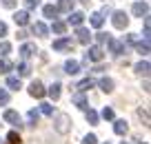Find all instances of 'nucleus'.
Listing matches in <instances>:
<instances>
[{
  "instance_id": "f257e3e1",
  "label": "nucleus",
  "mask_w": 151,
  "mask_h": 144,
  "mask_svg": "<svg viewBox=\"0 0 151 144\" xmlns=\"http://www.w3.org/2000/svg\"><path fill=\"white\" fill-rule=\"evenodd\" d=\"M69 126H71V117L67 115V113H58V117H56V131H58V133H67Z\"/></svg>"
},
{
  "instance_id": "f03ea898",
  "label": "nucleus",
  "mask_w": 151,
  "mask_h": 144,
  "mask_svg": "<svg viewBox=\"0 0 151 144\" xmlns=\"http://www.w3.org/2000/svg\"><path fill=\"white\" fill-rule=\"evenodd\" d=\"M104 58V51H102V47H98V44H93V47H89V51H87V56H85V60L87 62H100Z\"/></svg>"
},
{
  "instance_id": "7ed1b4c3",
  "label": "nucleus",
  "mask_w": 151,
  "mask_h": 144,
  "mask_svg": "<svg viewBox=\"0 0 151 144\" xmlns=\"http://www.w3.org/2000/svg\"><path fill=\"white\" fill-rule=\"evenodd\" d=\"M45 87H42V82H40V80H33L31 84H29V95H31V98H45Z\"/></svg>"
},
{
  "instance_id": "20e7f679",
  "label": "nucleus",
  "mask_w": 151,
  "mask_h": 144,
  "mask_svg": "<svg viewBox=\"0 0 151 144\" xmlns=\"http://www.w3.org/2000/svg\"><path fill=\"white\" fill-rule=\"evenodd\" d=\"M53 49L56 51H73V42H71V38H60L53 42Z\"/></svg>"
},
{
  "instance_id": "39448f33",
  "label": "nucleus",
  "mask_w": 151,
  "mask_h": 144,
  "mask_svg": "<svg viewBox=\"0 0 151 144\" xmlns=\"http://www.w3.org/2000/svg\"><path fill=\"white\" fill-rule=\"evenodd\" d=\"M127 24H129V18H127L124 11H116V14H113V27L116 29H124Z\"/></svg>"
},
{
  "instance_id": "423d86ee",
  "label": "nucleus",
  "mask_w": 151,
  "mask_h": 144,
  "mask_svg": "<svg viewBox=\"0 0 151 144\" xmlns=\"http://www.w3.org/2000/svg\"><path fill=\"white\" fill-rule=\"evenodd\" d=\"M109 49H111V53H124V42H120V40H116V38H109Z\"/></svg>"
},
{
  "instance_id": "0eeeda50",
  "label": "nucleus",
  "mask_w": 151,
  "mask_h": 144,
  "mask_svg": "<svg viewBox=\"0 0 151 144\" xmlns=\"http://www.w3.org/2000/svg\"><path fill=\"white\" fill-rule=\"evenodd\" d=\"M14 22L18 24V27L29 24V14H27V11H16V14H14Z\"/></svg>"
},
{
  "instance_id": "6e6552de",
  "label": "nucleus",
  "mask_w": 151,
  "mask_h": 144,
  "mask_svg": "<svg viewBox=\"0 0 151 144\" xmlns=\"http://www.w3.org/2000/svg\"><path fill=\"white\" fill-rule=\"evenodd\" d=\"M65 71H67L69 75L80 73V62H76V60H67V62H65Z\"/></svg>"
},
{
  "instance_id": "1a4fd4ad",
  "label": "nucleus",
  "mask_w": 151,
  "mask_h": 144,
  "mask_svg": "<svg viewBox=\"0 0 151 144\" xmlns=\"http://www.w3.org/2000/svg\"><path fill=\"white\" fill-rule=\"evenodd\" d=\"M71 100H73V104H76V107H80V109H89V107H87V98H85V91H78V93L73 95V98H71Z\"/></svg>"
},
{
  "instance_id": "9d476101",
  "label": "nucleus",
  "mask_w": 151,
  "mask_h": 144,
  "mask_svg": "<svg viewBox=\"0 0 151 144\" xmlns=\"http://www.w3.org/2000/svg\"><path fill=\"white\" fill-rule=\"evenodd\" d=\"M133 14H136L138 18H142V16L147 18V14H149V7H147V2H136V5H133Z\"/></svg>"
},
{
  "instance_id": "9b49d317",
  "label": "nucleus",
  "mask_w": 151,
  "mask_h": 144,
  "mask_svg": "<svg viewBox=\"0 0 151 144\" xmlns=\"http://www.w3.org/2000/svg\"><path fill=\"white\" fill-rule=\"evenodd\" d=\"M60 91H62V84L60 82H53L51 84V87H49V98H51V100H60Z\"/></svg>"
},
{
  "instance_id": "f8f14e48",
  "label": "nucleus",
  "mask_w": 151,
  "mask_h": 144,
  "mask_svg": "<svg viewBox=\"0 0 151 144\" xmlns=\"http://www.w3.org/2000/svg\"><path fill=\"white\" fill-rule=\"evenodd\" d=\"M33 53H36V44H33V42L22 44V49H20V56H22V58H31Z\"/></svg>"
},
{
  "instance_id": "ddd939ff",
  "label": "nucleus",
  "mask_w": 151,
  "mask_h": 144,
  "mask_svg": "<svg viewBox=\"0 0 151 144\" xmlns=\"http://www.w3.org/2000/svg\"><path fill=\"white\" fill-rule=\"evenodd\" d=\"M113 131H116V135H127L129 126L124 120H116V124H113Z\"/></svg>"
},
{
  "instance_id": "4468645a",
  "label": "nucleus",
  "mask_w": 151,
  "mask_h": 144,
  "mask_svg": "<svg viewBox=\"0 0 151 144\" xmlns=\"http://www.w3.org/2000/svg\"><path fill=\"white\" fill-rule=\"evenodd\" d=\"M56 9L62 11V14H71V9H73V0H60Z\"/></svg>"
},
{
  "instance_id": "2eb2a0df",
  "label": "nucleus",
  "mask_w": 151,
  "mask_h": 144,
  "mask_svg": "<svg viewBox=\"0 0 151 144\" xmlns=\"http://www.w3.org/2000/svg\"><path fill=\"white\" fill-rule=\"evenodd\" d=\"M98 84H100V89H102L104 93H111L113 91V80L111 78H100Z\"/></svg>"
},
{
  "instance_id": "dca6fc26",
  "label": "nucleus",
  "mask_w": 151,
  "mask_h": 144,
  "mask_svg": "<svg viewBox=\"0 0 151 144\" xmlns=\"http://www.w3.org/2000/svg\"><path fill=\"white\" fill-rule=\"evenodd\" d=\"M5 120L9 122V124H16V126H20V115H18L16 111H11V109H9V111H5Z\"/></svg>"
},
{
  "instance_id": "f3484780",
  "label": "nucleus",
  "mask_w": 151,
  "mask_h": 144,
  "mask_svg": "<svg viewBox=\"0 0 151 144\" xmlns=\"http://www.w3.org/2000/svg\"><path fill=\"white\" fill-rule=\"evenodd\" d=\"M31 31L33 33H36V36H47V33H49V29H47V24H45V22H36V24H33V27H31Z\"/></svg>"
},
{
  "instance_id": "a211bd4d",
  "label": "nucleus",
  "mask_w": 151,
  "mask_h": 144,
  "mask_svg": "<svg viewBox=\"0 0 151 144\" xmlns=\"http://www.w3.org/2000/svg\"><path fill=\"white\" fill-rule=\"evenodd\" d=\"M76 36H78V42H82V44H87V42L91 40V33L87 31V29H78V31H76Z\"/></svg>"
},
{
  "instance_id": "6ab92c4d",
  "label": "nucleus",
  "mask_w": 151,
  "mask_h": 144,
  "mask_svg": "<svg viewBox=\"0 0 151 144\" xmlns=\"http://www.w3.org/2000/svg\"><path fill=\"white\" fill-rule=\"evenodd\" d=\"M7 87L14 89V91H18V89L22 87V82H20V78H16V75H9V78H7Z\"/></svg>"
},
{
  "instance_id": "aec40b11",
  "label": "nucleus",
  "mask_w": 151,
  "mask_h": 144,
  "mask_svg": "<svg viewBox=\"0 0 151 144\" xmlns=\"http://www.w3.org/2000/svg\"><path fill=\"white\" fill-rule=\"evenodd\" d=\"M38 117H40V113H38L36 109H31V111L27 113V124L29 126H36L38 124Z\"/></svg>"
},
{
  "instance_id": "412c9836",
  "label": "nucleus",
  "mask_w": 151,
  "mask_h": 144,
  "mask_svg": "<svg viewBox=\"0 0 151 144\" xmlns=\"http://www.w3.org/2000/svg\"><path fill=\"white\" fill-rule=\"evenodd\" d=\"M14 69V64H11V60H7L5 56L0 58V73H9V71Z\"/></svg>"
},
{
  "instance_id": "4be33fe9",
  "label": "nucleus",
  "mask_w": 151,
  "mask_h": 144,
  "mask_svg": "<svg viewBox=\"0 0 151 144\" xmlns=\"http://www.w3.org/2000/svg\"><path fill=\"white\" fill-rule=\"evenodd\" d=\"M51 31H53V33H58V36H62V33L67 31V24H65V22H60V20H56V22L51 24Z\"/></svg>"
},
{
  "instance_id": "5701e85b",
  "label": "nucleus",
  "mask_w": 151,
  "mask_h": 144,
  "mask_svg": "<svg viewBox=\"0 0 151 144\" xmlns=\"http://www.w3.org/2000/svg\"><path fill=\"white\" fill-rule=\"evenodd\" d=\"M82 20H85V16H82L80 11H76V14H71V16H69V22H71V24H76V27H80Z\"/></svg>"
},
{
  "instance_id": "b1692460",
  "label": "nucleus",
  "mask_w": 151,
  "mask_h": 144,
  "mask_svg": "<svg viewBox=\"0 0 151 144\" xmlns=\"http://www.w3.org/2000/svg\"><path fill=\"white\" fill-rule=\"evenodd\" d=\"M136 49H138L140 56H147V53H149V40L145 38V42H136Z\"/></svg>"
},
{
  "instance_id": "393cba45",
  "label": "nucleus",
  "mask_w": 151,
  "mask_h": 144,
  "mask_svg": "<svg viewBox=\"0 0 151 144\" xmlns=\"http://www.w3.org/2000/svg\"><path fill=\"white\" fill-rule=\"evenodd\" d=\"M85 115H87V122H89V124H98V113L93 111V109H85Z\"/></svg>"
},
{
  "instance_id": "a878e982",
  "label": "nucleus",
  "mask_w": 151,
  "mask_h": 144,
  "mask_svg": "<svg viewBox=\"0 0 151 144\" xmlns=\"http://www.w3.org/2000/svg\"><path fill=\"white\" fill-rule=\"evenodd\" d=\"M42 14H45V18H56V16H58V9H56L53 5H47V7L42 9Z\"/></svg>"
},
{
  "instance_id": "bb28decb",
  "label": "nucleus",
  "mask_w": 151,
  "mask_h": 144,
  "mask_svg": "<svg viewBox=\"0 0 151 144\" xmlns=\"http://www.w3.org/2000/svg\"><path fill=\"white\" fill-rule=\"evenodd\" d=\"M18 73H20V78H27V75L31 73V67H29L27 62H22V64H18Z\"/></svg>"
},
{
  "instance_id": "cd10ccee",
  "label": "nucleus",
  "mask_w": 151,
  "mask_h": 144,
  "mask_svg": "<svg viewBox=\"0 0 151 144\" xmlns=\"http://www.w3.org/2000/svg\"><path fill=\"white\" fill-rule=\"evenodd\" d=\"M102 22H104L102 14H93V16H91V24H93L96 29H100V27H102Z\"/></svg>"
},
{
  "instance_id": "c85d7f7f",
  "label": "nucleus",
  "mask_w": 151,
  "mask_h": 144,
  "mask_svg": "<svg viewBox=\"0 0 151 144\" xmlns=\"http://www.w3.org/2000/svg\"><path fill=\"white\" fill-rule=\"evenodd\" d=\"M136 71H138L140 75H147V73H149V62H138V64H136Z\"/></svg>"
},
{
  "instance_id": "c756f323",
  "label": "nucleus",
  "mask_w": 151,
  "mask_h": 144,
  "mask_svg": "<svg viewBox=\"0 0 151 144\" xmlns=\"http://www.w3.org/2000/svg\"><path fill=\"white\" fill-rule=\"evenodd\" d=\"M91 87H93V80H91V78H85L80 84H78V91H87V89H91Z\"/></svg>"
},
{
  "instance_id": "7c9ffc66",
  "label": "nucleus",
  "mask_w": 151,
  "mask_h": 144,
  "mask_svg": "<svg viewBox=\"0 0 151 144\" xmlns=\"http://www.w3.org/2000/svg\"><path fill=\"white\" fill-rule=\"evenodd\" d=\"M7 142H9V144H20L22 140H20V135L16 133V131H11V133L7 135Z\"/></svg>"
},
{
  "instance_id": "2f4dec72",
  "label": "nucleus",
  "mask_w": 151,
  "mask_h": 144,
  "mask_svg": "<svg viewBox=\"0 0 151 144\" xmlns=\"http://www.w3.org/2000/svg\"><path fill=\"white\" fill-rule=\"evenodd\" d=\"M9 104V93L5 89H0V107H7Z\"/></svg>"
},
{
  "instance_id": "473e14b6",
  "label": "nucleus",
  "mask_w": 151,
  "mask_h": 144,
  "mask_svg": "<svg viewBox=\"0 0 151 144\" xmlns=\"http://www.w3.org/2000/svg\"><path fill=\"white\" fill-rule=\"evenodd\" d=\"M40 113H45V115H53V107L47 104V102H42V104H40Z\"/></svg>"
},
{
  "instance_id": "72a5a7b5",
  "label": "nucleus",
  "mask_w": 151,
  "mask_h": 144,
  "mask_svg": "<svg viewBox=\"0 0 151 144\" xmlns=\"http://www.w3.org/2000/svg\"><path fill=\"white\" fill-rule=\"evenodd\" d=\"M11 51V44L9 42H0V56H7Z\"/></svg>"
},
{
  "instance_id": "f704fd0d",
  "label": "nucleus",
  "mask_w": 151,
  "mask_h": 144,
  "mask_svg": "<svg viewBox=\"0 0 151 144\" xmlns=\"http://www.w3.org/2000/svg\"><path fill=\"white\" fill-rule=\"evenodd\" d=\"M102 117H104V120H113V109H107V107H104V109H102Z\"/></svg>"
},
{
  "instance_id": "c9c22d12",
  "label": "nucleus",
  "mask_w": 151,
  "mask_h": 144,
  "mask_svg": "<svg viewBox=\"0 0 151 144\" xmlns=\"http://www.w3.org/2000/svg\"><path fill=\"white\" fill-rule=\"evenodd\" d=\"M38 5H40V0H24V7H27V9H36Z\"/></svg>"
},
{
  "instance_id": "e433bc0d",
  "label": "nucleus",
  "mask_w": 151,
  "mask_h": 144,
  "mask_svg": "<svg viewBox=\"0 0 151 144\" xmlns=\"http://www.w3.org/2000/svg\"><path fill=\"white\" fill-rule=\"evenodd\" d=\"M82 144H98V138H96V135H87V138L82 140Z\"/></svg>"
},
{
  "instance_id": "4c0bfd02",
  "label": "nucleus",
  "mask_w": 151,
  "mask_h": 144,
  "mask_svg": "<svg viewBox=\"0 0 151 144\" xmlns=\"http://www.w3.org/2000/svg\"><path fill=\"white\" fill-rule=\"evenodd\" d=\"M96 40H98V42H107L109 40V33H102V31L96 33Z\"/></svg>"
},
{
  "instance_id": "58836bf2",
  "label": "nucleus",
  "mask_w": 151,
  "mask_h": 144,
  "mask_svg": "<svg viewBox=\"0 0 151 144\" xmlns=\"http://www.w3.org/2000/svg\"><path fill=\"white\" fill-rule=\"evenodd\" d=\"M16 2H18V0H2V7H7V9H14Z\"/></svg>"
},
{
  "instance_id": "ea45409f",
  "label": "nucleus",
  "mask_w": 151,
  "mask_h": 144,
  "mask_svg": "<svg viewBox=\"0 0 151 144\" xmlns=\"http://www.w3.org/2000/svg\"><path fill=\"white\" fill-rule=\"evenodd\" d=\"M2 36H7V24L5 22H0V38Z\"/></svg>"
},
{
  "instance_id": "a19ab883",
  "label": "nucleus",
  "mask_w": 151,
  "mask_h": 144,
  "mask_svg": "<svg viewBox=\"0 0 151 144\" xmlns=\"http://www.w3.org/2000/svg\"><path fill=\"white\" fill-rule=\"evenodd\" d=\"M82 2H89V0H82Z\"/></svg>"
},
{
  "instance_id": "79ce46f5",
  "label": "nucleus",
  "mask_w": 151,
  "mask_h": 144,
  "mask_svg": "<svg viewBox=\"0 0 151 144\" xmlns=\"http://www.w3.org/2000/svg\"><path fill=\"white\" fill-rule=\"evenodd\" d=\"M107 144H111V142H107Z\"/></svg>"
},
{
  "instance_id": "37998d69",
  "label": "nucleus",
  "mask_w": 151,
  "mask_h": 144,
  "mask_svg": "<svg viewBox=\"0 0 151 144\" xmlns=\"http://www.w3.org/2000/svg\"><path fill=\"white\" fill-rule=\"evenodd\" d=\"M140 144H142V142H140Z\"/></svg>"
}]
</instances>
